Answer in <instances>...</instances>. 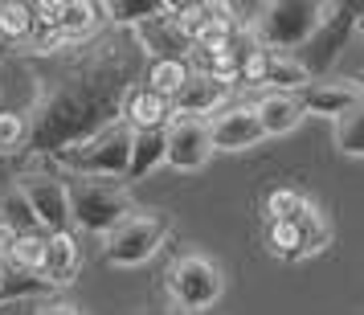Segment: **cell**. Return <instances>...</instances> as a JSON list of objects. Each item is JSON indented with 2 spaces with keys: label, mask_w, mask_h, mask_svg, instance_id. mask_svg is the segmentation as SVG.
<instances>
[{
  "label": "cell",
  "mask_w": 364,
  "mask_h": 315,
  "mask_svg": "<svg viewBox=\"0 0 364 315\" xmlns=\"http://www.w3.org/2000/svg\"><path fill=\"white\" fill-rule=\"evenodd\" d=\"M70 58L50 74H37L33 102H29V156H58L99 127L115 123L123 99L139 86L144 74V46L132 29L86 37L70 46Z\"/></svg>",
  "instance_id": "1"
},
{
  "label": "cell",
  "mask_w": 364,
  "mask_h": 315,
  "mask_svg": "<svg viewBox=\"0 0 364 315\" xmlns=\"http://www.w3.org/2000/svg\"><path fill=\"white\" fill-rule=\"evenodd\" d=\"M66 197L70 221L86 233H99V237H107L135 209L132 184L115 181V176H66Z\"/></svg>",
  "instance_id": "2"
},
{
  "label": "cell",
  "mask_w": 364,
  "mask_h": 315,
  "mask_svg": "<svg viewBox=\"0 0 364 315\" xmlns=\"http://www.w3.org/2000/svg\"><path fill=\"white\" fill-rule=\"evenodd\" d=\"M53 164L70 172V176H115L127 181V160H132V127L115 119L99 127L95 135H86L78 144L62 148L58 156H50Z\"/></svg>",
  "instance_id": "3"
},
{
  "label": "cell",
  "mask_w": 364,
  "mask_h": 315,
  "mask_svg": "<svg viewBox=\"0 0 364 315\" xmlns=\"http://www.w3.org/2000/svg\"><path fill=\"white\" fill-rule=\"evenodd\" d=\"M328 246H331V221L311 197L299 201L295 213L279 217V221H266L262 250L266 254H274V258H282V262L315 258V254H323Z\"/></svg>",
  "instance_id": "4"
},
{
  "label": "cell",
  "mask_w": 364,
  "mask_h": 315,
  "mask_svg": "<svg viewBox=\"0 0 364 315\" xmlns=\"http://www.w3.org/2000/svg\"><path fill=\"white\" fill-rule=\"evenodd\" d=\"M323 21V0H270L250 21V37L270 53H295Z\"/></svg>",
  "instance_id": "5"
},
{
  "label": "cell",
  "mask_w": 364,
  "mask_h": 315,
  "mask_svg": "<svg viewBox=\"0 0 364 315\" xmlns=\"http://www.w3.org/2000/svg\"><path fill=\"white\" fill-rule=\"evenodd\" d=\"M164 291H168V303H172L176 311L205 315L217 299H221V291H225V274H221V266H217L209 254L188 250V254H181V258L164 270Z\"/></svg>",
  "instance_id": "6"
},
{
  "label": "cell",
  "mask_w": 364,
  "mask_h": 315,
  "mask_svg": "<svg viewBox=\"0 0 364 315\" xmlns=\"http://www.w3.org/2000/svg\"><path fill=\"white\" fill-rule=\"evenodd\" d=\"M360 13H364V4H344V0L323 4V21L315 25V33L295 50V62L307 70V78H328V70L336 66L340 50L348 46Z\"/></svg>",
  "instance_id": "7"
},
{
  "label": "cell",
  "mask_w": 364,
  "mask_h": 315,
  "mask_svg": "<svg viewBox=\"0 0 364 315\" xmlns=\"http://www.w3.org/2000/svg\"><path fill=\"white\" fill-rule=\"evenodd\" d=\"M168 237V217L156 209H132L115 230L102 237V262L111 266H139L148 262Z\"/></svg>",
  "instance_id": "8"
},
{
  "label": "cell",
  "mask_w": 364,
  "mask_h": 315,
  "mask_svg": "<svg viewBox=\"0 0 364 315\" xmlns=\"http://www.w3.org/2000/svg\"><path fill=\"white\" fill-rule=\"evenodd\" d=\"M17 184L25 193V201H29V209L37 213V221H41V230L46 233L70 230V197H66V176L62 172L29 164L17 172Z\"/></svg>",
  "instance_id": "9"
},
{
  "label": "cell",
  "mask_w": 364,
  "mask_h": 315,
  "mask_svg": "<svg viewBox=\"0 0 364 315\" xmlns=\"http://www.w3.org/2000/svg\"><path fill=\"white\" fill-rule=\"evenodd\" d=\"M213 160V139H209V119H184L176 115L168 123V148L164 164L176 172H200Z\"/></svg>",
  "instance_id": "10"
},
{
  "label": "cell",
  "mask_w": 364,
  "mask_h": 315,
  "mask_svg": "<svg viewBox=\"0 0 364 315\" xmlns=\"http://www.w3.org/2000/svg\"><path fill=\"white\" fill-rule=\"evenodd\" d=\"M209 139H213V151L258 148L266 135H262V123H258L254 102H230V107H221V111L209 119Z\"/></svg>",
  "instance_id": "11"
},
{
  "label": "cell",
  "mask_w": 364,
  "mask_h": 315,
  "mask_svg": "<svg viewBox=\"0 0 364 315\" xmlns=\"http://www.w3.org/2000/svg\"><path fill=\"white\" fill-rule=\"evenodd\" d=\"M221 107H230V82L209 70H188L184 86L172 95V111L184 119H213Z\"/></svg>",
  "instance_id": "12"
},
{
  "label": "cell",
  "mask_w": 364,
  "mask_h": 315,
  "mask_svg": "<svg viewBox=\"0 0 364 315\" xmlns=\"http://www.w3.org/2000/svg\"><path fill=\"white\" fill-rule=\"evenodd\" d=\"M295 99L303 107V115H323L336 123L344 111H352L356 102H364V86L356 78H311Z\"/></svg>",
  "instance_id": "13"
},
{
  "label": "cell",
  "mask_w": 364,
  "mask_h": 315,
  "mask_svg": "<svg viewBox=\"0 0 364 315\" xmlns=\"http://www.w3.org/2000/svg\"><path fill=\"white\" fill-rule=\"evenodd\" d=\"M119 119H123L132 132H148V127H168V123L176 119V111H172V99H164V95H156V90H148V86L139 82L132 95L123 99Z\"/></svg>",
  "instance_id": "14"
},
{
  "label": "cell",
  "mask_w": 364,
  "mask_h": 315,
  "mask_svg": "<svg viewBox=\"0 0 364 315\" xmlns=\"http://www.w3.org/2000/svg\"><path fill=\"white\" fill-rule=\"evenodd\" d=\"M41 279L58 287H70L78 279V237L74 233H50V250H46V266H41Z\"/></svg>",
  "instance_id": "15"
},
{
  "label": "cell",
  "mask_w": 364,
  "mask_h": 315,
  "mask_svg": "<svg viewBox=\"0 0 364 315\" xmlns=\"http://www.w3.org/2000/svg\"><path fill=\"white\" fill-rule=\"evenodd\" d=\"M254 111H258V123H262V135H291L303 123V107H299L295 95H262V99L254 102Z\"/></svg>",
  "instance_id": "16"
},
{
  "label": "cell",
  "mask_w": 364,
  "mask_h": 315,
  "mask_svg": "<svg viewBox=\"0 0 364 315\" xmlns=\"http://www.w3.org/2000/svg\"><path fill=\"white\" fill-rule=\"evenodd\" d=\"M168 148V127H148V132H132V160H127V181H144L148 172L164 164Z\"/></svg>",
  "instance_id": "17"
},
{
  "label": "cell",
  "mask_w": 364,
  "mask_h": 315,
  "mask_svg": "<svg viewBox=\"0 0 364 315\" xmlns=\"http://www.w3.org/2000/svg\"><path fill=\"white\" fill-rule=\"evenodd\" d=\"M0 225H9L13 233H37L41 230V221H37V213L29 209V201L21 193L17 176H4V172H0Z\"/></svg>",
  "instance_id": "18"
},
{
  "label": "cell",
  "mask_w": 364,
  "mask_h": 315,
  "mask_svg": "<svg viewBox=\"0 0 364 315\" xmlns=\"http://www.w3.org/2000/svg\"><path fill=\"white\" fill-rule=\"evenodd\" d=\"M307 82H311V78H307V70L295 62V53H270L266 50V66H262L266 95H299Z\"/></svg>",
  "instance_id": "19"
},
{
  "label": "cell",
  "mask_w": 364,
  "mask_h": 315,
  "mask_svg": "<svg viewBox=\"0 0 364 315\" xmlns=\"http://www.w3.org/2000/svg\"><path fill=\"white\" fill-rule=\"evenodd\" d=\"M99 9L111 17L115 29H132V33H135L139 25H148V21L160 17L168 4H164V0H111V4H99Z\"/></svg>",
  "instance_id": "20"
},
{
  "label": "cell",
  "mask_w": 364,
  "mask_h": 315,
  "mask_svg": "<svg viewBox=\"0 0 364 315\" xmlns=\"http://www.w3.org/2000/svg\"><path fill=\"white\" fill-rule=\"evenodd\" d=\"M188 70L193 66H188L184 58H151L148 70H144V86L156 90V95H164V99H172V95L184 86Z\"/></svg>",
  "instance_id": "21"
},
{
  "label": "cell",
  "mask_w": 364,
  "mask_h": 315,
  "mask_svg": "<svg viewBox=\"0 0 364 315\" xmlns=\"http://www.w3.org/2000/svg\"><path fill=\"white\" fill-rule=\"evenodd\" d=\"M331 135H336V148L344 156H360L364 160V102H356L352 111L331 123Z\"/></svg>",
  "instance_id": "22"
},
{
  "label": "cell",
  "mask_w": 364,
  "mask_h": 315,
  "mask_svg": "<svg viewBox=\"0 0 364 315\" xmlns=\"http://www.w3.org/2000/svg\"><path fill=\"white\" fill-rule=\"evenodd\" d=\"M46 250H50V233H46V230H37V233H17L9 262H17L21 270H33V274H41V266H46Z\"/></svg>",
  "instance_id": "23"
},
{
  "label": "cell",
  "mask_w": 364,
  "mask_h": 315,
  "mask_svg": "<svg viewBox=\"0 0 364 315\" xmlns=\"http://www.w3.org/2000/svg\"><path fill=\"white\" fill-rule=\"evenodd\" d=\"M0 37L13 41V46L33 37V13H29V4H21V0H4L0 4Z\"/></svg>",
  "instance_id": "24"
},
{
  "label": "cell",
  "mask_w": 364,
  "mask_h": 315,
  "mask_svg": "<svg viewBox=\"0 0 364 315\" xmlns=\"http://www.w3.org/2000/svg\"><path fill=\"white\" fill-rule=\"evenodd\" d=\"M29 148V119L25 111L0 107V156H21Z\"/></svg>",
  "instance_id": "25"
},
{
  "label": "cell",
  "mask_w": 364,
  "mask_h": 315,
  "mask_svg": "<svg viewBox=\"0 0 364 315\" xmlns=\"http://www.w3.org/2000/svg\"><path fill=\"white\" fill-rule=\"evenodd\" d=\"M299 201H303V193H299V188H274V193L266 197V221H279V217L295 213Z\"/></svg>",
  "instance_id": "26"
},
{
  "label": "cell",
  "mask_w": 364,
  "mask_h": 315,
  "mask_svg": "<svg viewBox=\"0 0 364 315\" xmlns=\"http://www.w3.org/2000/svg\"><path fill=\"white\" fill-rule=\"evenodd\" d=\"M46 299H4L0 303V315H37Z\"/></svg>",
  "instance_id": "27"
},
{
  "label": "cell",
  "mask_w": 364,
  "mask_h": 315,
  "mask_svg": "<svg viewBox=\"0 0 364 315\" xmlns=\"http://www.w3.org/2000/svg\"><path fill=\"white\" fill-rule=\"evenodd\" d=\"M37 315H82V311H78L74 303H62V299H46V303H41V311H37Z\"/></svg>",
  "instance_id": "28"
},
{
  "label": "cell",
  "mask_w": 364,
  "mask_h": 315,
  "mask_svg": "<svg viewBox=\"0 0 364 315\" xmlns=\"http://www.w3.org/2000/svg\"><path fill=\"white\" fill-rule=\"evenodd\" d=\"M151 315H184V311H176V307H164V311H151Z\"/></svg>",
  "instance_id": "29"
},
{
  "label": "cell",
  "mask_w": 364,
  "mask_h": 315,
  "mask_svg": "<svg viewBox=\"0 0 364 315\" xmlns=\"http://www.w3.org/2000/svg\"><path fill=\"white\" fill-rule=\"evenodd\" d=\"M356 29H360V33H364V13H360V21H356Z\"/></svg>",
  "instance_id": "30"
},
{
  "label": "cell",
  "mask_w": 364,
  "mask_h": 315,
  "mask_svg": "<svg viewBox=\"0 0 364 315\" xmlns=\"http://www.w3.org/2000/svg\"><path fill=\"white\" fill-rule=\"evenodd\" d=\"M0 282H4V262H0Z\"/></svg>",
  "instance_id": "31"
},
{
  "label": "cell",
  "mask_w": 364,
  "mask_h": 315,
  "mask_svg": "<svg viewBox=\"0 0 364 315\" xmlns=\"http://www.w3.org/2000/svg\"><path fill=\"white\" fill-rule=\"evenodd\" d=\"M0 102H4V86H0Z\"/></svg>",
  "instance_id": "32"
}]
</instances>
